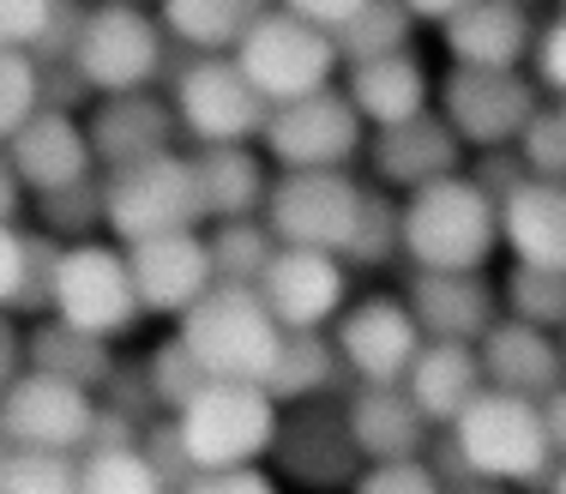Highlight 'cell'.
Wrapping results in <instances>:
<instances>
[{"instance_id": "cell-1", "label": "cell", "mask_w": 566, "mask_h": 494, "mask_svg": "<svg viewBox=\"0 0 566 494\" xmlns=\"http://www.w3.org/2000/svg\"><path fill=\"white\" fill-rule=\"evenodd\" d=\"M501 248V206L458 169L398 193V253L416 272H482Z\"/></svg>"}, {"instance_id": "cell-2", "label": "cell", "mask_w": 566, "mask_h": 494, "mask_svg": "<svg viewBox=\"0 0 566 494\" xmlns=\"http://www.w3.org/2000/svg\"><path fill=\"white\" fill-rule=\"evenodd\" d=\"M452 440L464 452L470 476H489V483L506 488H548V476H555V446H548V422L536 398L482 386L458 410Z\"/></svg>"}, {"instance_id": "cell-3", "label": "cell", "mask_w": 566, "mask_h": 494, "mask_svg": "<svg viewBox=\"0 0 566 494\" xmlns=\"http://www.w3.org/2000/svg\"><path fill=\"white\" fill-rule=\"evenodd\" d=\"M277 319L260 302L253 284H218L211 277L181 314H175V338L193 350V362L211 380H260L277 350Z\"/></svg>"}, {"instance_id": "cell-4", "label": "cell", "mask_w": 566, "mask_h": 494, "mask_svg": "<svg viewBox=\"0 0 566 494\" xmlns=\"http://www.w3.org/2000/svg\"><path fill=\"white\" fill-rule=\"evenodd\" d=\"M277 417L283 410L260 380H206L169 422L193 471H235V464H260L272 452Z\"/></svg>"}, {"instance_id": "cell-5", "label": "cell", "mask_w": 566, "mask_h": 494, "mask_svg": "<svg viewBox=\"0 0 566 494\" xmlns=\"http://www.w3.org/2000/svg\"><path fill=\"white\" fill-rule=\"evenodd\" d=\"M164 24L151 7H133V0H91L85 19H78L73 55L66 66L78 73V85L91 97H109V91H145L164 78Z\"/></svg>"}, {"instance_id": "cell-6", "label": "cell", "mask_w": 566, "mask_h": 494, "mask_svg": "<svg viewBox=\"0 0 566 494\" xmlns=\"http://www.w3.org/2000/svg\"><path fill=\"white\" fill-rule=\"evenodd\" d=\"M61 326H78L91 332V338H133L139 332V296H133V277H127V253L120 242H97V235H85V242H61L55 253V272H49V308Z\"/></svg>"}, {"instance_id": "cell-7", "label": "cell", "mask_w": 566, "mask_h": 494, "mask_svg": "<svg viewBox=\"0 0 566 494\" xmlns=\"http://www.w3.org/2000/svg\"><path fill=\"white\" fill-rule=\"evenodd\" d=\"M97 181H103V235H115L120 248L145 242V235L199 230L206 223L193 157L187 151H157L127 169H97Z\"/></svg>"}, {"instance_id": "cell-8", "label": "cell", "mask_w": 566, "mask_h": 494, "mask_svg": "<svg viewBox=\"0 0 566 494\" xmlns=\"http://www.w3.org/2000/svg\"><path fill=\"white\" fill-rule=\"evenodd\" d=\"M229 55H235V66L248 73V85L260 91L265 103L307 97V91L332 85V73L344 66L338 61V43H332L326 31L302 24L295 12H283V7H265Z\"/></svg>"}, {"instance_id": "cell-9", "label": "cell", "mask_w": 566, "mask_h": 494, "mask_svg": "<svg viewBox=\"0 0 566 494\" xmlns=\"http://www.w3.org/2000/svg\"><path fill=\"white\" fill-rule=\"evenodd\" d=\"M260 145L277 169H349L368 145V122L344 97V85H319L307 97L272 103Z\"/></svg>"}, {"instance_id": "cell-10", "label": "cell", "mask_w": 566, "mask_h": 494, "mask_svg": "<svg viewBox=\"0 0 566 494\" xmlns=\"http://www.w3.org/2000/svg\"><path fill=\"white\" fill-rule=\"evenodd\" d=\"M361 211V181L349 169H283L265 187V230L277 248H319V253H344L349 230Z\"/></svg>"}, {"instance_id": "cell-11", "label": "cell", "mask_w": 566, "mask_h": 494, "mask_svg": "<svg viewBox=\"0 0 566 494\" xmlns=\"http://www.w3.org/2000/svg\"><path fill=\"white\" fill-rule=\"evenodd\" d=\"M169 109H175V127L193 145H253L272 103L248 85L235 55H193L175 73Z\"/></svg>"}, {"instance_id": "cell-12", "label": "cell", "mask_w": 566, "mask_h": 494, "mask_svg": "<svg viewBox=\"0 0 566 494\" xmlns=\"http://www.w3.org/2000/svg\"><path fill=\"white\" fill-rule=\"evenodd\" d=\"M543 91L518 73V66H447L434 91L440 122L458 133L464 151H494V145H512L518 127L536 115Z\"/></svg>"}, {"instance_id": "cell-13", "label": "cell", "mask_w": 566, "mask_h": 494, "mask_svg": "<svg viewBox=\"0 0 566 494\" xmlns=\"http://www.w3.org/2000/svg\"><path fill=\"white\" fill-rule=\"evenodd\" d=\"M103 398L91 386H73L61 374L24 368L19 380L0 392V434L24 452H85L91 429H97Z\"/></svg>"}, {"instance_id": "cell-14", "label": "cell", "mask_w": 566, "mask_h": 494, "mask_svg": "<svg viewBox=\"0 0 566 494\" xmlns=\"http://www.w3.org/2000/svg\"><path fill=\"white\" fill-rule=\"evenodd\" d=\"M253 290L283 332H326L349 302V265L319 248H277Z\"/></svg>"}, {"instance_id": "cell-15", "label": "cell", "mask_w": 566, "mask_h": 494, "mask_svg": "<svg viewBox=\"0 0 566 494\" xmlns=\"http://www.w3.org/2000/svg\"><path fill=\"white\" fill-rule=\"evenodd\" d=\"M332 350H338L349 380L386 386V380H403V368L416 362L422 332H416L403 296H361V302H344V314L332 319Z\"/></svg>"}, {"instance_id": "cell-16", "label": "cell", "mask_w": 566, "mask_h": 494, "mask_svg": "<svg viewBox=\"0 0 566 494\" xmlns=\"http://www.w3.org/2000/svg\"><path fill=\"white\" fill-rule=\"evenodd\" d=\"M361 157H368L374 181H380L386 193H410V187H428V181L464 169V145H458V133L447 122H440V109H422V115L392 122V127H374L368 145H361Z\"/></svg>"}, {"instance_id": "cell-17", "label": "cell", "mask_w": 566, "mask_h": 494, "mask_svg": "<svg viewBox=\"0 0 566 494\" xmlns=\"http://www.w3.org/2000/svg\"><path fill=\"white\" fill-rule=\"evenodd\" d=\"M85 139H91L97 169H127V164H145V157H157V151H175L181 127H175L169 97H157V91L145 85V91H109V97L91 103Z\"/></svg>"}, {"instance_id": "cell-18", "label": "cell", "mask_w": 566, "mask_h": 494, "mask_svg": "<svg viewBox=\"0 0 566 494\" xmlns=\"http://www.w3.org/2000/svg\"><path fill=\"white\" fill-rule=\"evenodd\" d=\"M403 308H410L422 338L476 344L482 332L501 319V290H494L489 272H416L410 265Z\"/></svg>"}, {"instance_id": "cell-19", "label": "cell", "mask_w": 566, "mask_h": 494, "mask_svg": "<svg viewBox=\"0 0 566 494\" xmlns=\"http://www.w3.org/2000/svg\"><path fill=\"white\" fill-rule=\"evenodd\" d=\"M127 277L133 296H139L145 319H175L199 290L211 284V253H206V230H169V235H145V242H127Z\"/></svg>"}, {"instance_id": "cell-20", "label": "cell", "mask_w": 566, "mask_h": 494, "mask_svg": "<svg viewBox=\"0 0 566 494\" xmlns=\"http://www.w3.org/2000/svg\"><path fill=\"white\" fill-rule=\"evenodd\" d=\"M7 164L12 176H19L24 193H55V187H73L85 176H97V157H91V139H85V122H78L73 109H36L31 122L12 133L7 145Z\"/></svg>"}, {"instance_id": "cell-21", "label": "cell", "mask_w": 566, "mask_h": 494, "mask_svg": "<svg viewBox=\"0 0 566 494\" xmlns=\"http://www.w3.org/2000/svg\"><path fill=\"white\" fill-rule=\"evenodd\" d=\"M476 362H482V386L536 398V404H543V398L566 380L560 338H555V332H543V326H524V319H512V314H501L476 338Z\"/></svg>"}, {"instance_id": "cell-22", "label": "cell", "mask_w": 566, "mask_h": 494, "mask_svg": "<svg viewBox=\"0 0 566 494\" xmlns=\"http://www.w3.org/2000/svg\"><path fill=\"white\" fill-rule=\"evenodd\" d=\"M302 417H277V440L265 459H277L295 483L307 488H338L356 476V459L361 452L349 446V429H344V410H326V398L314 404H295Z\"/></svg>"}, {"instance_id": "cell-23", "label": "cell", "mask_w": 566, "mask_h": 494, "mask_svg": "<svg viewBox=\"0 0 566 494\" xmlns=\"http://www.w3.org/2000/svg\"><path fill=\"white\" fill-rule=\"evenodd\" d=\"M344 429H349V446H356L361 459L380 464V459H422L434 422L416 410V398L403 392V380H386V386L356 380V392L344 398Z\"/></svg>"}, {"instance_id": "cell-24", "label": "cell", "mask_w": 566, "mask_h": 494, "mask_svg": "<svg viewBox=\"0 0 566 494\" xmlns=\"http://www.w3.org/2000/svg\"><path fill=\"white\" fill-rule=\"evenodd\" d=\"M536 19L524 0H464L440 19V43L452 66H524Z\"/></svg>"}, {"instance_id": "cell-25", "label": "cell", "mask_w": 566, "mask_h": 494, "mask_svg": "<svg viewBox=\"0 0 566 494\" xmlns=\"http://www.w3.org/2000/svg\"><path fill=\"white\" fill-rule=\"evenodd\" d=\"M501 242L512 260L566 272V181L524 176L501 199Z\"/></svg>"}, {"instance_id": "cell-26", "label": "cell", "mask_w": 566, "mask_h": 494, "mask_svg": "<svg viewBox=\"0 0 566 494\" xmlns=\"http://www.w3.org/2000/svg\"><path fill=\"white\" fill-rule=\"evenodd\" d=\"M344 97L356 103V115L368 127H392V122H410V115L434 109V78H428V66L410 49H398V55L349 61Z\"/></svg>"}, {"instance_id": "cell-27", "label": "cell", "mask_w": 566, "mask_h": 494, "mask_svg": "<svg viewBox=\"0 0 566 494\" xmlns=\"http://www.w3.org/2000/svg\"><path fill=\"white\" fill-rule=\"evenodd\" d=\"M193 181H199V206L206 223L218 218H260L265 187H272V164L253 145H193Z\"/></svg>"}, {"instance_id": "cell-28", "label": "cell", "mask_w": 566, "mask_h": 494, "mask_svg": "<svg viewBox=\"0 0 566 494\" xmlns=\"http://www.w3.org/2000/svg\"><path fill=\"white\" fill-rule=\"evenodd\" d=\"M403 392L416 398L434 429H452L458 410L482 392V362H476V344H447V338H422L416 362L403 368Z\"/></svg>"}, {"instance_id": "cell-29", "label": "cell", "mask_w": 566, "mask_h": 494, "mask_svg": "<svg viewBox=\"0 0 566 494\" xmlns=\"http://www.w3.org/2000/svg\"><path fill=\"white\" fill-rule=\"evenodd\" d=\"M344 380V362L332 350L326 332H277V350L265 362L260 386L272 392V404H314V398H332Z\"/></svg>"}, {"instance_id": "cell-30", "label": "cell", "mask_w": 566, "mask_h": 494, "mask_svg": "<svg viewBox=\"0 0 566 494\" xmlns=\"http://www.w3.org/2000/svg\"><path fill=\"white\" fill-rule=\"evenodd\" d=\"M272 0H157V24L187 55H229Z\"/></svg>"}, {"instance_id": "cell-31", "label": "cell", "mask_w": 566, "mask_h": 494, "mask_svg": "<svg viewBox=\"0 0 566 494\" xmlns=\"http://www.w3.org/2000/svg\"><path fill=\"white\" fill-rule=\"evenodd\" d=\"M24 356H31V368L61 374V380L91 386V392H103V386L115 380V368H120L109 338H91V332H78V326H61L55 314H43L36 326H24Z\"/></svg>"}, {"instance_id": "cell-32", "label": "cell", "mask_w": 566, "mask_h": 494, "mask_svg": "<svg viewBox=\"0 0 566 494\" xmlns=\"http://www.w3.org/2000/svg\"><path fill=\"white\" fill-rule=\"evenodd\" d=\"M206 253H211V277L218 284H260L277 242L265 230V218H218L206 235Z\"/></svg>"}, {"instance_id": "cell-33", "label": "cell", "mask_w": 566, "mask_h": 494, "mask_svg": "<svg viewBox=\"0 0 566 494\" xmlns=\"http://www.w3.org/2000/svg\"><path fill=\"white\" fill-rule=\"evenodd\" d=\"M416 36V19L403 0H368V7L356 12V19L344 24L332 43H338V61H374V55H398V49H410Z\"/></svg>"}, {"instance_id": "cell-34", "label": "cell", "mask_w": 566, "mask_h": 494, "mask_svg": "<svg viewBox=\"0 0 566 494\" xmlns=\"http://www.w3.org/2000/svg\"><path fill=\"white\" fill-rule=\"evenodd\" d=\"M494 290L506 296V314L524 319V326H543V332H560V326H566V272H548V265L512 260L506 277H501Z\"/></svg>"}, {"instance_id": "cell-35", "label": "cell", "mask_w": 566, "mask_h": 494, "mask_svg": "<svg viewBox=\"0 0 566 494\" xmlns=\"http://www.w3.org/2000/svg\"><path fill=\"white\" fill-rule=\"evenodd\" d=\"M338 260L356 265V272H380V265L398 260V193H386V187H361L356 230H349Z\"/></svg>"}, {"instance_id": "cell-36", "label": "cell", "mask_w": 566, "mask_h": 494, "mask_svg": "<svg viewBox=\"0 0 566 494\" xmlns=\"http://www.w3.org/2000/svg\"><path fill=\"white\" fill-rule=\"evenodd\" d=\"M78 494H169L139 446L78 452Z\"/></svg>"}, {"instance_id": "cell-37", "label": "cell", "mask_w": 566, "mask_h": 494, "mask_svg": "<svg viewBox=\"0 0 566 494\" xmlns=\"http://www.w3.org/2000/svg\"><path fill=\"white\" fill-rule=\"evenodd\" d=\"M36 211H43L55 242H85L103 230V181L85 176L73 187H55V193H36Z\"/></svg>"}, {"instance_id": "cell-38", "label": "cell", "mask_w": 566, "mask_h": 494, "mask_svg": "<svg viewBox=\"0 0 566 494\" xmlns=\"http://www.w3.org/2000/svg\"><path fill=\"white\" fill-rule=\"evenodd\" d=\"M139 374H145V392H151V410H169V417H175V410H181L187 398L199 392V386L211 380V374L193 362V350H187L181 338L157 344V350H151V362H145Z\"/></svg>"}, {"instance_id": "cell-39", "label": "cell", "mask_w": 566, "mask_h": 494, "mask_svg": "<svg viewBox=\"0 0 566 494\" xmlns=\"http://www.w3.org/2000/svg\"><path fill=\"white\" fill-rule=\"evenodd\" d=\"M43 109V61L24 49H0V145Z\"/></svg>"}, {"instance_id": "cell-40", "label": "cell", "mask_w": 566, "mask_h": 494, "mask_svg": "<svg viewBox=\"0 0 566 494\" xmlns=\"http://www.w3.org/2000/svg\"><path fill=\"white\" fill-rule=\"evenodd\" d=\"M0 494H78V459L73 452H24L12 446Z\"/></svg>"}, {"instance_id": "cell-41", "label": "cell", "mask_w": 566, "mask_h": 494, "mask_svg": "<svg viewBox=\"0 0 566 494\" xmlns=\"http://www.w3.org/2000/svg\"><path fill=\"white\" fill-rule=\"evenodd\" d=\"M512 151H518V164L531 169V176L566 181V122H560V109H543V103H536V115L518 127Z\"/></svg>"}, {"instance_id": "cell-42", "label": "cell", "mask_w": 566, "mask_h": 494, "mask_svg": "<svg viewBox=\"0 0 566 494\" xmlns=\"http://www.w3.org/2000/svg\"><path fill=\"white\" fill-rule=\"evenodd\" d=\"M349 494H447V483L428 471V459H380L356 471Z\"/></svg>"}, {"instance_id": "cell-43", "label": "cell", "mask_w": 566, "mask_h": 494, "mask_svg": "<svg viewBox=\"0 0 566 494\" xmlns=\"http://www.w3.org/2000/svg\"><path fill=\"white\" fill-rule=\"evenodd\" d=\"M139 452L145 464L157 471V483H164L169 494L187 488V476H193V459H187L181 434H175V422H151V429H139Z\"/></svg>"}, {"instance_id": "cell-44", "label": "cell", "mask_w": 566, "mask_h": 494, "mask_svg": "<svg viewBox=\"0 0 566 494\" xmlns=\"http://www.w3.org/2000/svg\"><path fill=\"white\" fill-rule=\"evenodd\" d=\"M55 0H0V49H24L36 55V43L49 36Z\"/></svg>"}, {"instance_id": "cell-45", "label": "cell", "mask_w": 566, "mask_h": 494, "mask_svg": "<svg viewBox=\"0 0 566 494\" xmlns=\"http://www.w3.org/2000/svg\"><path fill=\"white\" fill-rule=\"evenodd\" d=\"M524 61L536 66V85H548L555 97H566V7L548 24H536L531 55H524Z\"/></svg>"}, {"instance_id": "cell-46", "label": "cell", "mask_w": 566, "mask_h": 494, "mask_svg": "<svg viewBox=\"0 0 566 494\" xmlns=\"http://www.w3.org/2000/svg\"><path fill=\"white\" fill-rule=\"evenodd\" d=\"M24 272H31V230H19V223H0V314L19 308Z\"/></svg>"}, {"instance_id": "cell-47", "label": "cell", "mask_w": 566, "mask_h": 494, "mask_svg": "<svg viewBox=\"0 0 566 494\" xmlns=\"http://www.w3.org/2000/svg\"><path fill=\"white\" fill-rule=\"evenodd\" d=\"M524 176H531V169L518 164V151H512V145H494V151H476V169H470V181L482 187V193L494 199V206H501V199L512 193V187H518Z\"/></svg>"}, {"instance_id": "cell-48", "label": "cell", "mask_w": 566, "mask_h": 494, "mask_svg": "<svg viewBox=\"0 0 566 494\" xmlns=\"http://www.w3.org/2000/svg\"><path fill=\"white\" fill-rule=\"evenodd\" d=\"M181 494H277V483L260 464H235V471H193Z\"/></svg>"}, {"instance_id": "cell-49", "label": "cell", "mask_w": 566, "mask_h": 494, "mask_svg": "<svg viewBox=\"0 0 566 494\" xmlns=\"http://www.w3.org/2000/svg\"><path fill=\"white\" fill-rule=\"evenodd\" d=\"M272 7H283V12H295L302 24H314V31H326V36H338L349 19H356L368 0H272Z\"/></svg>"}, {"instance_id": "cell-50", "label": "cell", "mask_w": 566, "mask_h": 494, "mask_svg": "<svg viewBox=\"0 0 566 494\" xmlns=\"http://www.w3.org/2000/svg\"><path fill=\"white\" fill-rule=\"evenodd\" d=\"M24 368H31V356H24V326L12 314H0V392H7Z\"/></svg>"}, {"instance_id": "cell-51", "label": "cell", "mask_w": 566, "mask_h": 494, "mask_svg": "<svg viewBox=\"0 0 566 494\" xmlns=\"http://www.w3.org/2000/svg\"><path fill=\"white\" fill-rule=\"evenodd\" d=\"M543 422H548V446H555V459H566V380L543 398Z\"/></svg>"}, {"instance_id": "cell-52", "label": "cell", "mask_w": 566, "mask_h": 494, "mask_svg": "<svg viewBox=\"0 0 566 494\" xmlns=\"http://www.w3.org/2000/svg\"><path fill=\"white\" fill-rule=\"evenodd\" d=\"M24 187H19V176H12V164H7V151H0V223H19V211H24Z\"/></svg>"}, {"instance_id": "cell-53", "label": "cell", "mask_w": 566, "mask_h": 494, "mask_svg": "<svg viewBox=\"0 0 566 494\" xmlns=\"http://www.w3.org/2000/svg\"><path fill=\"white\" fill-rule=\"evenodd\" d=\"M403 7H410V19H416V24H440L452 7H464V0H403Z\"/></svg>"}, {"instance_id": "cell-54", "label": "cell", "mask_w": 566, "mask_h": 494, "mask_svg": "<svg viewBox=\"0 0 566 494\" xmlns=\"http://www.w3.org/2000/svg\"><path fill=\"white\" fill-rule=\"evenodd\" d=\"M447 494H506V483H489V476H464V483H452Z\"/></svg>"}, {"instance_id": "cell-55", "label": "cell", "mask_w": 566, "mask_h": 494, "mask_svg": "<svg viewBox=\"0 0 566 494\" xmlns=\"http://www.w3.org/2000/svg\"><path fill=\"white\" fill-rule=\"evenodd\" d=\"M548 494H566V464H555V476H548Z\"/></svg>"}, {"instance_id": "cell-56", "label": "cell", "mask_w": 566, "mask_h": 494, "mask_svg": "<svg viewBox=\"0 0 566 494\" xmlns=\"http://www.w3.org/2000/svg\"><path fill=\"white\" fill-rule=\"evenodd\" d=\"M7 459H12V440H7V434H0V471H7Z\"/></svg>"}, {"instance_id": "cell-57", "label": "cell", "mask_w": 566, "mask_h": 494, "mask_svg": "<svg viewBox=\"0 0 566 494\" xmlns=\"http://www.w3.org/2000/svg\"><path fill=\"white\" fill-rule=\"evenodd\" d=\"M560 122H566V97H560Z\"/></svg>"}, {"instance_id": "cell-58", "label": "cell", "mask_w": 566, "mask_h": 494, "mask_svg": "<svg viewBox=\"0 0 566 494\" xmlns=\"http://www.w3.org/2000/svg\"><path fill=\"white\" fill-rule=\"evenodd\" d=\"M133 7H145V0H133Z\"/></svg>"}, {"instance_id": "cell-59", "label": "cell", "mask_w": 566, "mask_h": 494, "mask_svg": "<svg viewBox=\"0 0 566 494\" xmlns=\"http://www.w3.org/2000/svg\"><path fill=\"white\" fill-rule=\"evenodd\" d=\"M524 7H531V0H524Z\"/></svg>"}, {"instance_id": "cell-60", "label": "cell", "mask_w": 566, "mask_h": 494, "mask_svg": "<svg viewBox=\"0 0 566 494\" xmlns=\"http://www.w3.org/2000/svg\"><path fill=\"white\" fill-rule=\"evenodd\" d=\"M560 7H566V0H560Z\"/></svg>"}]
</instances>
